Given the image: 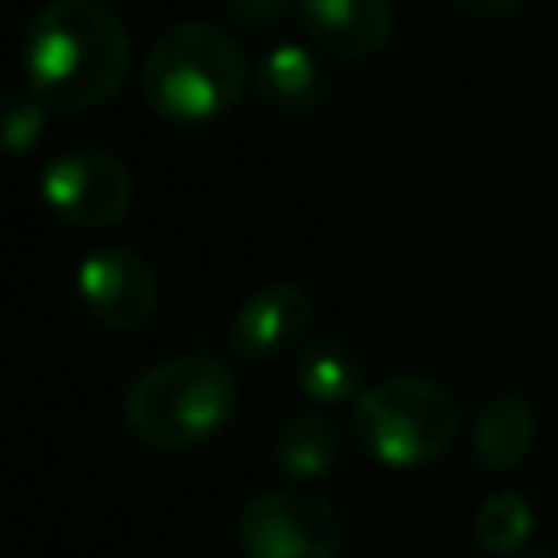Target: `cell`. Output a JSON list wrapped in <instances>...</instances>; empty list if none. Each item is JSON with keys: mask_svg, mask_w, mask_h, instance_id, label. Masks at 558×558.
<instances>
[{"mask_svg": "<svg viewBox=\"0 0 558 558\" xmlns=\"http://www.w3.org/2000/svg\"><path fill=\"white\" fill-rule=\"evenodd\" d=\"M344 427L327 414H292L275 432V466L288 480H318L340 462Z\"/></svg>", "mask_w": 558, "mask_h": 558, "instance_id": "7c38bea8", "label": "cell"}, {"mask_svg": "<svg viewBox=\"0 0 558 558\" xmlns=\"http://www.w3.org/2000/svg\"><path fill=\"white\" fill-rule=\"evenodd\" d=\"M527 532H532V501H527L523 493L501 488V493H493V497H484V501L475 506L471 536H475V545H480L484 554L510 558V554L523 549Z\"/></svg>", "mask_w": 558, "mask_h": 558, "instance_id": "5bb4252c", "label": "cell"}, {"mask_svg": "<svg viewBox=\"0 0 558 558\" xmlns=\"http://www.w3.org/2000/svg\"><path fill=\"white\" fill-rule=\"evenodd\" d=\"M310 314H314V301L301 283H288V279L262 283L231 314L227 344L244 362H270V357L301 344V336L310 327Z\"/></svg>", "mask_w": 558, "mask_h": 558, "instance_id": "ba28073f", "label": "cell"}, {"mask_svg": "<svg viewBox=\"0 0 558 558\" xmlns=\"http://www.w3.org/2000/svg\"><path fill=\"white\" fill-rule=\"evenodd\" d=\"M519 0H449V9L466 13V17H506Z\"/></svg>", "mask_w": 558, "mask_h": 558, "instance_id": "e0dca14e", "label": "cell"}, {"mask_svg": "<svg viewBox=\"0 0 558 558\" xmlns=\"http://www.w3.org/2000/svg\"><path fill=\"white\" fill-rule=\"evenodd\" d=\"M248 87V61L235 35L214 22L166 26L140 65V92L161 122L201 126L222 118Z\"/></svg>", "mask_w": 558, "mask_h": 558, "instance_id": "3957f363", "label": "cell"}, {"mask_svg": "<svg viewBox=\"0 0 558 558\" xmlns=\"http://www.w3.org/2000/svg\"><path fill=\"white\" fill-rule=\"evenodd\" d=\"M227 17L240 31L270 35V31H283L292 17H301V4L296 0H227Z\"/></svg>", "mask_w": 558, "mask_h": 558, "instance_id": "2e32d148", "label": "cell"}, {"mask_svg": "<svg viewBox=\"0 0 558 558\" xmlns=\"http://www.w3.org/2000/svg\"><path fill=\"white\" fill-rule=\"evenodd\" d=\"M296 388L318 401V405H344L357 401L362 388V366L340 340H310L296 353Z\"/></svg>", "mask_w": 558, "mask_h": 558, "instance_id": "4fadbf2b", "label": "cell"}, {"mask_svg": "<svg viewBox=\"0 0 558 558\" xmlns=\"http://www.w3.org/2000/svg\"><path fill=\"white\" fill-rule=\"evenodd\" d=\"M26 87L65 113L113 100L131 74V35L100 0H48L22 35Z\"/></svg>", "mask_w": 558, "mask_h": 558, "instance_id": "6da1fadb", "label": "cell"}, {"mask_svg": "<svg viewBox=\"0 0 558 558\" xmlns=\"http://www.w3.org/2000/svg\"><path fill=\"white\" fill-rule=\"evenodd\" d=\"M44 135V100L26 87H17V92H9L4 96V144H9V153H26V148H35V140Z\"/></svg>", "mask_w": 558, "mask_h": 558, "instance_id": "9a60e30c", "label": "cell"}, {"mask_svg": "<svg viewBox=\"0 0 558 558\" xmlns=\"http://www.w3.org/2000/svg\"><path fill=\"white\" fill-rule=\"evenodd\" d=\"M458 397L432 375H388L353 401L349 432L371 462L410 471L436 462L458 436Z\"/></svg>", "mask_w": 558, "mask_h": 558, "instance_id": "277c9868", "label": "cell"}, {"mask_svg": "<svg viewBox=\"0 0 558 558\" xmlns=\"http://www.w3.org/2000/svg\"><path fill=\"white\" fill-rule=\"evenodd\" d=\"M244 558H336L344 549L340 510L314 488H266L235 519Z\"/></svg>", "mask_w": 558, "mask_h": 558, "instance_id": "5b68a950", "label": "cell"}, {"mask_svg": "<svg viewBox=\"0 0 558 558\" xmlns=\"http://www.w3.org/2000/svg\"><path fill=\"white\" fill-rule=\"evenodd\" d=\"M253 92L266 109L301 118L327 100V70L305 44H275L253 74Z\"/></svg>", "mask_w": 558, "mask_h": 558, "instance_id": "30bf717a", "label": "cell"}, {"mask_svg": "<svg viewBox=\"0 0 558 558\" xmlns=\"http://www.w3.org/2000/svg\"><path fill=\"white\" fill-rule=\"evenodd\" d=\"M39 196L74 231H105L131 214L135 179L122 157L105 148H74L44 166Z\"/></svg>", "mask_w": 558, "mask_h": 558, "instance_id": "8992f818", "label": "cell"}, {"mask_svg": "<svg viewBox=\"0 0 558 558\" xmlns=\"http://www.w3.org/2000/svg\"><path fill=\"white\" fill-rule=\"evenodd\" d=\"M235 410L240 384L231 366L209 353H183L131 379L122 397V427L157 453H187L222 436Z\"/></svg>", "mask_w": 558, "mask_h": 558, "instance_id": "7a4b0ae2", "label": "cell"}, {"mask_svg": "<svg viewBox=\"0 0 558 558\" xmlns=\"http://www.w3.org/2000/svg\"><path fill=\"white\" fill-rule=\"evenodd\" d=\"M536 445V410L514 397V392H501L493 397L480 414H475V427H471V449H475V462L484 471H514L523 466V458L532 453Z\"/></svg>", "mask_w": 558, "mask_h": 558, "instance_id": "8fae6325", "label": "cell"}, {"mask_svg": "<svg viewBox=\"0 0 558 558\" xmlns=\"http://www.w3.org/2000/svg\"><path fill=\"white\" fill-rule=\"evenodd\" d=\"M78 301L87 310L92 323H100L105 331H135L157 314L161 301V283L157 270L148 266V257H140L135 248L122 244H105L96 253H87L78 262Z\"/></svg>", "mask_w": 558, "mask_h": 558, "instance_id": "52a82bcc", "label": "cell"}, {"mask_svg": "<svg viewBox=\"0 0 558 558\" xmlns=\"http://www.w3.org/2000/svg\"><path fill=\"white\" fill-rule=\"evenodd\" d=\"M301 26L318 52L371 61L392 39V0H296Z\"/></svg>", "mask_w": 558, "mask_h": 558, "instance_id": "9c48e42d", "label": "cell"}]
</instances>
